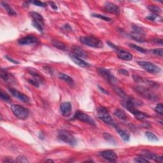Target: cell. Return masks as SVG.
<instances>
[{
    "mask_svg": "<svg viewBox=\"0 0 163 163\" xmlns=\"http://www.w3.org/2000/svg\"><path fill=\"white\" fill-rule=\"evenodd\" d=\"M129 46L131 47V48H133V49L136 50V51H138L139 52H140V53H146L147 52V50L142 48V47H139L138 45H136L135 44H129Z\"/></svg>",
    "mask_w": 163,
    "mask_h": 163,
    "instance_id": "4dcf8cb0",
    "label": "cell"
},
{
    "mask_svg": "<svg viewBox=\"0 0 163 163\" xmlns=\"http://www.w3.org/2000/svg\"><path fill=\"white\" fill-rule=\"evenodd\" d=\"M28 72L30 73L31 75L33 77V79L38 82L40 84H41L44 82V78L39 74L36 70H35L33 69H29L28 70Z\"/></svg>",
    "mask_w": 163,
    "mask_h": 163,
    "instance_id": "ffe728a7",
    "label": "cell"
},
{
    "mask_svg": "<svg viewBox=\"0 0 163 163\" xmlns=\"http://www.w3.org/2000/svg\"><path fill=\"white\" fill-rule=\"evenodd\" d=\"M6 58H7V59H8L10 62H12V63H14V64H19V62H18V61H17L16 60H14V59H13L12 58H11V57H8V56H6Z\"/></svg>",
    "mask_w": 163,
    "mask_h": 163,
    "instance_id": "ee69618b",
    "label": "cell"
},
{
    "mask_svg": "<svg viewBox=\"0 0 163 163\" xmlns=\"http://www.w3.org/2000/svg\"><path fill=\"white\" fill-rule=\"evenodd\" d=\"M97 113H98V117L99 119L108 125H112L115 128L117 124H115L113 119L111 117V116L109 115L107 109L102 106H100L98 107L97 108Z\"/></svg>",
    "mask_w": 163,
    "mask_h": 163,
    "instance_id": "3957f363",
    "label": "cell"
},
{
    "mask_svg": "<svg viewBox=\"0 0 163 163\" xmlns=\"http://www.w3.org/2000/svg\"><path fill=\"white\" fill-rule=\"evenodd\" d=\"M154 42H156L157 44H161V45H162V39H159V38H155V39H154Z\"/></svg>",
    "mask_w": 163,
    "mask_h": 163,
    "instance_id": "bcb514c9",
    "label": "cell"
},
{
    "mask_svg": "<svg viewBox=\"0 0 163 163\" xmlns=\"http://www.w3.org/2000/svg\"><path fill=\"white\" fill-rule=\"evenodd\" d=\"M33 4H34L37 7H46V4L45 3H43L40 1H34L31 2Z\"/></svg>",
    "mask_w": 163,
    "mask_h": 163,
    "instance_id": "f35d334b",
    "label": "cell"
},
{
    "mask_svg": "<svg viewBox=\"0 0 163 163\" xmlns=\"http://www.w3.org/2000/svg\"><path fill=\"white\" fill-rule=\"evenodd\" d=\"M150 11L152 13V14H155L157 15H159L162 13V10L160 7L156 6V5H149V6L147 7Z\"/></svg>",
    "mask_w": 163,
    "mask_h": 163,
    "instance_id": "83f0119b",
    "label": "cell"
},
{
    "mask_svg": "<svg viewBox=\"0 0 163 163\" xmlns=\"http://www.w3.org/2000/svg\"><path fill=\"white\" fill-rule=\"evenodd\" d=\"M11 110L15 116L20 120H25L29 115V110L19 104H12Z\"/></svg>",
    "mask_w": 163,
    "mask_h": 163,
    "instance_id": "277c9868",
    "label": "cell"
},
{
    "mask_svg": "<svg viewBox=\"0 0 163 163\" xmlns=\"http://www.w3.org/2000/svg\"><path fill=\"white\" fill-rule=\"evenodd\" d=\"M65 29H66V30H69V31H71V30H72V29H71V26H70L69 24H66V25L65 26Z\"/></svg>",
    "mask_w": 163,
    "mask_h": 163,
    "instance_id": "c3c4849f",
    "label": "cell"
},
{
    "mask_svg": "<svg viewBox=\"0 0 163 163\" xmlns=\"http://www.w3.org/2000/svg\"><path fill=\"white\" fill-rule=\"evenodd\" d=\"M0 75H1L2 78L5 82L9 83H12L15 82V80H14V78L13 77V76L11 74H10V73L6 70L2 68L1 73H0Z\"/></svg>",
    "mask_w": 163,
    "mask_h": 163,
    "instance_id": "e0dca14e",
    "label": "cell"
},
{
    "mask_svg": "<svg viewBox=\"0 0 163 163\" xmlns=\"http://www.w3.org/2000/svg\"><path fill=\"white\" fill-rule=\"evenodd\" d=\"M92 16L94 17H96V18H99V19H101L103 20H105V21H112V19L108 17H107V16H104V15H101V14H92Z\"/></svg>",
    "mask_w": 163,
    "mask_h": 163,
    "instance_id": "1f68e13d",
    "label": "cell"
},
{
    "mask_svg": "<svg viewBox=\"0 0 163 163\" xmlns=\"http://www.w3.org/2000/svg\"><path fill=\"white\" fill-rule=\"evenodd\" d=\"M58 138L61 141L71 146H75L77 140L75 136L70 131L66 130H60L58 132Z\"/></svg>",
    "mask_w": 163,
    "mask_h": 163,
    "instance_id": "5b68a950",
    "label": "cell"
},
{
    "mask_svg": "<svg viewBox=\"0 0 163 163\" xmlns=\"http://www.w3.org/2000/svg\"><path fill=\"white\" fill-rule=\"evenodd\" d=\"M16 162H21V163H24V162H29V161L26 158V157L20 155L17 157Z\"/></svg>",
    "mask_w": 163,
    "mask_h": 163,
    "instance_id": "d590c367",
    "label": "cell"
},
{
    "mask_svg": "<svg viewBox=\"0 0 163 163\" xmlns=\"http://www.w3.org/2000/svg\"><path fill=\"white\" fill-rule=\"evenodd\" d=\"M70 58L71 59V60L74 62L76 65H78L79 66L82 67V68H86V67H89V65L88 63L86 61H84L83 60H82L80 57L77 56L76 55L72 54H70Z\"/></svg>",
    "mask_w": 163,
    "mask_h": 163,
    "instance_id": "ac0fdd59",
    "label": "cell"
},
{
    "mask_svg": "<svg viewBox=\"0 0 163 163\" xmlns=\"http://www.w3.org/2000/svg\"><path fill=\"white\" fill-rule=\"evenodd\" d=\"M104 9L110 14H113L116 15H119L120 8L116 5L111 2H106L104 3Z\"/></svg>",
    "mask_w": 163,
    "mask_h": 163,
    "instance_id": "2e32d148",
    "label": "cell"
},
{
    "mask_svg": "<svg viewBox=\"0 0 163 163\" xmlns=\"http://www.w3.org/2000/svg\"><path fill=\"white\" fill-rule=\"evenodd\" d=\"M28 81L31 84H32L33 86H34L35 87H38L40 86V84L38 82L35 81L33 79H28Z\"/></svg>",
    "mask_w": 163,
    "mask_h": 163,
    "instance_id": "ab89813d",
    "label": "cell"
},
{
    "mask_svg": "<svg viewBox=\"0 0 163 163\" xmlns=\"http://www.w3.org/2000/svg\"><path fill=\"white\" fill-rule=\"evenodd\" d=\"M73 54L76 55L77 56L82 57V58H86L87 55L86 53V52L84 51L83 49H82L80 47L75 46L73 47Z\"/></svg>",
    "mask_w": 163,
    "mask_h": 163,
    "instance_id": "44dd1931",
    "label": "cell"
},
{
    "mask_svg": "<svg viewBox=\"0 0 163 163\" xmlns=\"http://www.w3.org/2000/svg\"><path fill=\"white\" fill-rule=\"evenodd\" d=\"M119 72L120 73V74L124 75H125V76H128V75H129V73L128 71V70H124V69L119 70Z\"/></svg>",
    "mask_w": 163,
    "mask_h": 163,
    "instance_id": "7bdbcfd3",
    "label": "cell"
},
{
    "mask_svg": "<svg viewBox=\"0 0 163 163\" xmlns=\"http://www.w3.org/2000/svg\"><path fill=\"white\" fill-rule=\"evenodd\" d=\"M117 56L119 59L124 61H131L133 59V55L128 51L124 50H117Z\"/></svg>",
    "mask_w": 163,
    "mask_h": 163,
    "instance_id": "d6986e66",
    "label": "cell"
},
{
    "mask_svg": "<svg viewBox=\"0 0 163 163\" xmlns=\"http://www.w3.org/2000/svg\"><path fill=\"white\" fill-rule=\"evenodd\" d=\"M107 44L110 47H111V48H112V49H115V50H119V47L117 46V45H114L113 44H112V42H110V41H107Z\"/></svg>",
    "mask_w": 163,
    "mask_h": 163,
    "instance_id": "60d3db41",
    "label": "cell"
},
{
    "mask_svg": "<svg viewBox=\"0 0 163 163\" xmlns=\"http://www.w3.org/2000/svg\"><path fill=\"white\" fill-rule=\"evenodd\" d=\"M30 15L33 19L32 24L34 27L38 29V31L40 33H42L44 31V28L45 26V22L44 17L41 15L35 12H30Z\"/></svg>",
    "mask_w": 163,
    "mask_h": 163,
    "instance_id": "52a82bcc",
    "label": "cell"
},
{
    "mask_svg": "<svg viewBox=\"0 0 163 163\" xmlns=\"http://www.w3.org/2000/svg\"><path fill=\"white\" fill-rule=\"evenodd\" d=\"M115 128L116 129L117 132L118 133V134L120 136V137L122 138V139L125 141H129L130 140V136L129 134L126 132L125 131L120 129L117 125H116L115 127Z\"/></svg>",
    "mask_w": 163,
    "mask_h": 163,
    "instance_id": "7402d4cb",
    "label": "cell"
},
{
    "mask_svg": "<svg viewBox=\"0 0 163 163\" xmlns=\"http://www.w3.org/2000/svg\"><path fill=\"white\" fill-rule=\"evenodd\" d=\"M98 72L104 79L112 85H115L118 82L117 78H115L109 70L104 68H99L98 69Z\"/></svg>",
    "mask_w": 163,
    "mask_h": 163,
    "instance_id": "9c48e42d",
    "label": "cell"
},
{
    "mask_svg": "<svg viewBox=\"0 0 163 163\" xmlns=\"http://www.w3.org/2000/svg\"><path fill=\"white\" fill-rule=\"evenodd\" d=\"M75 119L80 120L81 122H85L92 126H96V122L94 120V119H92V117L89 116V115L83 113L82 111H80V110H78V111L75 113V115L73 117L72 120Z\"/></svg>",
    "mask_w": 163,
    "mask_h": 163,
    "instance_id": "30bf717a",
    "label": "cell"
},
{
    "mask_svg": "<svg viewBox=\"0 0 163 163\" xmlns=\"http://www.w3.org/2000/svg\"><path fill=\"white\" fill-rule=\"evenodd\" d=\"M58 77H59V78H60V79L65 81L66 83H68L71 86H74V84H75L74 80H73L72 78L70 76H68V75L65 74V73H59Z\"/></svg>",
    "mask_w": 163,
    "mask_h": 163,
    "instance_id": "484cf974",
    "label": "cell"
},
{
    "mask_svg": "<svg viewBox=\"0 0 163 163\" xmlns=\"http://www.w3.org/2000/svg\"><path fill=\"white\" fill-rule=\"evenodd\" d=\"M140 155L143 156L147 159H152V160L155 161V162H162V161H163L162 156L158 155L157 154L154 153V152H151L149 150H143Z\"/></svg>",
    "mask_w": 163,
    "mask_h": 163,
    "instance_id": "7c38bea8",
    "label": "cell"
},
{
    "mask_svg": "<svg viewBox=\"0 0 163 163\" xmlns=\"http://www.w3.org/2000/svg\"><path fill=\"white\" fill-rule=\"evenodd\" d=\"M52 44L57 49H58L61 50H67V46L63 43V42L57 40H54L52 41Z\"/></svg>",
    "mask_w": 163,
    "mask_h": 163,
    "instance_id": "4316f807",
    "label": "cell"
},
{
    "mask_svg": "<svg viewBox=\"0 0 163 163\" xmlns=\"http://www.w3.org/2000/svg\"><path fill=\"white\" fill-rule=\"evenodd\" d=\"M158 17H159V15H157L152 14L151 15H148V16H147L146 17V19L149 20H150V21H154V20H155Z\"/></svg>",
    "mask_w": 163,
    "mask_h": 163,
    "instance_id": "74e56055",
    "label": "cell"
},
{
    "mask_svg": "<svg viewBox=\"0 0 163 163\" xmlns=\"http://www.w3.org/2000/svg\"><path fill=\"white\" fill-rule=\"evenodd\" d=\"M103 136H104V139L106 140L108 142L112 143V144H115V145L116 144V141H115V138H113V136H112L110 134L105 133L103 134Z\"/></svg>",
    "mask_w": 163,
    "mask_h": 163,
    "instance_id": "f546056e",
    "label": "cell"
},
{
    "mask_svg": "<svg viewBox=\"0 0 163 163\" xmlns=\"http://www.w3.org/2000/svg\"><path fill=\"white\" fill-rule=\"evenodd\" d=\"M99 155L103 157L104 159H106L110 162H115L118 158L116 153H115L114 151L110 150L102 151L99 153Z\"/></svg>",
    "mask_w": 163,
    "mask_h": 163,
    "instance_id": "8fae6325",
    "label": "cell"
},
{
    "mask_svg": "<svg viewBox=\"0 0 163 163\" xmlns=\"http://www.w3.org/2000/svg\"><path fill=\"white\" fill-rule=\"evenodd\" d=\"M16 162V161L13 160L12 158H10V157H6V158H5L3 160V163H10V162Z\"/></svg>",
    "mask_w": 163,
    "mask_h": 163,
    "instance_id": "b9f144b4",
    "label": "cell"
},
{
    "mask_svg": "<svg viewBox=\"0 0 163 163\" xmlns=\"http://www.w3.org/2000/svg\"><path fill=\"white\" fill-rule=\"evenodd\" d=\"M155 111L161 115H163V106L161 103L157 104V106L155 108Z\"/></svg>",
    "mask_w": 163,
    "mask_h": 163,
    "instance_id": "e575fe53",
    "label": "cell"
},
{
    "mask_svg": "<svg viewBox=\"0 0 163 163\" xmlns=\"http://www.w3.org/2000/svg\"><path fill=\"white\" fill-rule=\"evenodd\" d=\"M1 98L3 99V101H6L7 103H10V101H11V98H10V96L8 95V94L5 92L3 91H1Z\"/></svg>",
    "mask_w": 163,
    "mask_h": 163,
    "instance_id": "d6a6232c",
    "label": "cell"
},
{
    "mask_svg": "<svg viewBox=\"0 0 163 163\" xmlns=\"http://www.w3.org/2000/svg\"><path fill=\"white\" fill-rule=\"evenodd\" d=\"M130 37L136 41L143 43L145 41V33L144 30L141 27L136 25L132 26V31L129 35Z\"/></svg>",
    "mask_w": 163,
    "mask_h": 163,
    "instance_id": "8992f818",
    "label": "cell"
},
{
    "mask_svg": "<svg viewBox=\"0 0 163 163\" xmlns=\"http://www.w3.org/2000/svg\"><path fill=\"white\" fill-rule=\"evenodd\" d=\"M39 42V40L33 35H28L18 40V43L20 45H31L37 44Z\"/></svg>",
    "mask_w": 163,
    "mask_h": 163,
    "instance_id": "4fadbf2b",
    "label": "cell"
},
{
    "mask_svg": "<svg viewBox=\"0 0 163 163\" xmlns=\"http://www.w3.org/2000/svg\"><path fill=\"white\" fill-rule=\"evenodd\" d=\"M114 115L115 116L117 117L119 119L122 120H126L128 119V115L125 113V112L124 111V110L117 108L115 109L114 111Z\"/></svg>",
    "mask_w": 163,
    "mask_h": 163,
    "instance_id": "d4e9b609",
    "label": "cell"
},
{
    "mask_svg": "<svg viewBox=\"0 0 163 163\" xmlns=\"http://www.w3.org/2000/svg\"><path fill=\"white\" fill-rule=\"evenodd\" d=\"M134 89L140 95L147 99L154 101L159 100V96L149 88L142 86H136L134 88Z\"/></svg>",
    "mask_w": 163,
    "mask_h": 163,
    "instance_id": "6da1fadb",
    "label": "cell"
},
{
    "mask_svg": "<svg viewBox=\"0 0 163 163\" xmlns=\"http://www.w3.org/2000/svg\"><path fill=\"white\" fill-rule=\"evenodd\" d=\"M134 161L136 162H140V163H147L149 162L148 159H146L145 157H144L142 155L136 157V158H134Z\"/></svg>",
    "mask_w": 163,
    "mask_h": 163,
    "instance_id": "836d02e7",
    "label": "cell"
},
{
    "mask_svg": "<svg viewBox=\"0 0 163 163\" xmlns=\"http://www.w3.org/2000/svg\"><path fill=\"white\" fill-rule=\"evenodd\" d=\"M145 136L146 138L150 141H159V138H157V136L153 133L149 132V131H147L145 133Z\"/></svg>",
    "mask_w": 163,
    "mask_h": 163,
    "instance_id": "f1b7e54d",
    "label": "cell"
},
{
    "mask_svg": "<svg viewBox=\"0 0 163 163\" xmlns=\"http://www.w3.org/2000/svg\"><path fill=\"white\" fill-rule=\"evenodd\" d=\"M81 43L93 48L100 49L103 47L101 41L94 36H83L80 38Z\"/></svg>",
    "mask_w": 163,
    "mask_h": 163,
    "instance_id": "7a4b0ae2",
    "label": "cell"
},
{
    "mask_svg": "<svg viewBox=\"0 0 163 163\" xmlns=\"http://www.w3.org/2000/svg\"><path fill=\"white\" fill-rule=\"evenodd\" d=\"M131 113L133 114L136 119H138V120H143L144 119L149 118V115L146 114L144 112L140 111V110H138V109H136L135 110H134V111Z\"/></svg>",
    "mask_w": 163,
    "mask_h": 163,
    "instance_id": "cb8c5ba5",
    "label": "cell"
},
{
    "mask_svg": "<svg viewBox=\"0 0 163 163\" xmlns=\"http://www.w3.org/2000/svg\"><path fill=\"white\" fill-rule=\"evenodd\" d=\"M46 162H54V161L52 160V159H47V160H46Z\"/></svg>",
    "mask_w": 163,
    "mask_h": 163,
    "instance_id": "681fc988",
    "label": "cell"
},
{
    "mask_svg": "<svg viewBox=\"0 0 163 163\" xmlns=\"http://www.w3.org/2000/svg\"><path fill=\"white\" fill-rule=\"evenodd\" d=\"M138 64L147 72L152 73V74H157V73H159L161 71L160 67L157 66V65L150 62L140 61H138Z\"/></svg>",
    "mask_w": 163,
    "mask_h": 163,
    "instance_id": "ba28073f",
    "label": "cell"
},
{
    "mask_svg": "<svg viewBox=\"0 0 163 163\" xmlns=\"http://www.w3.org/2000/svg\"><path fill=\"white\" fill-rule=\"evenodd\" d=\"M8 91L10 92V93H11L14 97L18 99L19 100L21 101L23 103H29V99L27 96L25 95L24 94L20 92L19 91L16 90V89H13V88H8Z\"/></svg>",
    "mask_w": 163,
    "mask_h": 163,
    "instance_id": "5bb4252c",
    "label": "cell"
},
{
    "mask_svg": "<svg viewBox=\"0 0 163 163\" xmlns=\"http://www.w3.org/2000/svg\"><path fill=\"white\" fill-rule=\"evenodd\" d=\"M60 112L64 117L70 116L72 112V106L70 102H63L60 105Z\"/></svg>",
    "mask_w": 163,
    "mask_h": 163,
    "instance_id": "9a60e30c",
    "label": "cell"
},
{
    "mask_svg": "<svg viewBox=\"0 0 163 163\" xmlns=\"http://www.w3.org/2000/svg\"><path fill=\"white\" fill-rule=\"evenodd\" d=\"M1 5H2V7L5 10H6V12L8 13V15H11V16H15V15H17V13H16V12L15 11L14 9L11 6H10V5H8V3L2 2Z\"/></svg>",
    "mask_w": 163,
    "mask_h": 163,
    "instance_id": "603a6c76",
    "label": "cell"
},
{
    "mask_svg": "<svg viewBox=\"0 0 163 163\" xmlns=\"http://www.w3.org/2000/svg\"><path fill=\"white\" fill-rule=\"evenodd\" d=\"M49 3L50 5V7L52 8H53L54 10H57V9H58V8H57V5H56V4L54 3V2H49Z\"/></svg>",
    "mask_w": 163,
    "mask_h": 163,
    "instance_id": "f6af8a7d",
    "label": "cell"
},
{
    "mask_svg": "<svg viewBox=\"0 0 163 163\" xmlns=\"http://www.w3.org/2000/svg\"><path fill=\"white\" fill-rule=\"evenodd\" d=\"M152 52L160 57H162L163 56V49H155L152 50Z\"/></svg>",
    "mask_w": 163,
    "mask_h": 163,
    "instance_id": "8d00e7d4",
    "label": "cell"
},
{
    "mask_svg": "<svg viewBox=\"0 0 163 163\" xmlns=\"http://www.w3.org/2000/svg\"><path fill=\"white\" fill-rule=\"evenodd\" d=\"M98 88H99V90H100L102 92H103V93H104V94H108V92L107 90H105V89H103V87H100V86H98Z\"/></svg>",
    "mask_w": 163,
    "mask_h": 163,
    "instance_id": "7dc6e473",
    "label": "cell"
}]
</instances>
